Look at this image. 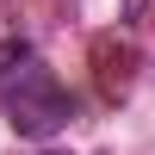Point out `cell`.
Masks as SVG:
<instances>
[{
    "mask_svg": "<svg viewBox=\"0 0 155 155\" xmlns=\"http://www.w3.org/2000/svg\"><path fill=\"white\" fill-rule=\"evenodd\" d=\"M0 112H6V124L19 137H31V143L56 137L62 124L74 118V93L44 68V56H37L25 37H6V44H0Z\"/></svg>",
    "mask_w": 155,
    "mask_h": 155,
    "instance_id": "obj_1",
    "label": "cell"
},
{
    "mask_svg": "<svg viewBox=\"0 0 155 155\" xmlns=\"http://www.w3.org/2000/svg\"><path fill=\"white\" fill-rule=\"evenodd\" d=\"M37 155H68V149H37Z\"/></svg>",
    "mask_w": 155,
    "mask_h": 155,
    "instance_id": "obj_2",
    "label": "cell"
}]
</instances>
